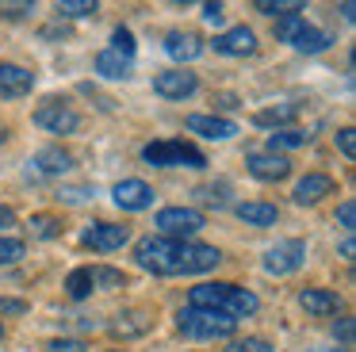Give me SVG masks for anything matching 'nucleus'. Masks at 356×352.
I'll use <instances>...</instances> for the list:
<instances>
[{"mask_svg":"<svg viewBox=\"0 0 356 352\" xmlns=\"http://www.w3.org/2000/svg\"><path fill=\"white\" fill-rule=\"evenodd\" d=\"M188 298H192V306H200V310H218L234 321L261 310V298H257L253 291L238 287V283H200V287L188 291Z\"/></svg>","mask_w":356,"mask_h":352,"instance_id":"nucleus-1","label":"nucleus"},{"mask_svg":"<svg viewBox=\"0 0 356 352\" xmlns=\"http://www.w3.org/2000/svg\"><path fill=\"white\" fill-rule=\"evenodd\" d=\"M177 329L184 337H195V341H226V337L238 333V321L226 318V314H218V310L188 306V310L177 314Z\"/></svg>","mask_w":356,"mask_h":352,"instance_id":"nucleus-2","label":"nucleus"},{"mask_svg":"<svg viewBox=\"0 0 356 352\" xmlns=\"http://www.w3.org/2000/svg\"><path fill=\"white\" fill-rule=\"evenodd\" d=\"M142 161H149L157 168H207L203 150L184 142V138H161V142L142 145Z\"/></svg>","mask_w":356,"mask_h":352,"instance_id":"nucleus-3","label":"nucleus"},{"mask_svg":"<svg viewBox=\"0 0 356 352\" xmlns=\"http://www.w3.org/2000/svg\"><path fill=\"white\" fill-rule=\"evenodd\" d=\"M134 260L154 275H180V241H172V237H142L134 245Z\"/></svg>","mask_w":356,"mask_h":352,"instance_id":"nucleus-4","label":"nucleus"},{"mask_svg":"<svg viewBox=\"0 0 356 352\" xmlns=\"http://www.w3.org/2000/svg\"><path fill=\"white\" fill-rule=\"evenodd\" d=\"M154 226L161 230V237H172V241H184V237H195L203 226H207V218H203V211H195V207H161L154 218Z\"/></svg>","mask_w":356,"mask_h":352,"instance_id":"nucleus-5","label":"nucleus"},{"mask_svg":"<svg viewBox=\"0 0 356 352\" xmlns=\"http://www.w3.org/2000/svg\"><path fill=\"white\" fill-rule=\"evenodd\" d=\"M35 127H42L47 134H77L81 111H73L65 99H47V104L35 107Z\"/></svg>","mask_w":356,"mask_h":352,"instance_id":"nucleus-6","label":"nucleus"},{"mask_svg":"<svg viewBox=\"0 0 356 352\" xmlns=\"http://www.w3.org/2000/svg\"><path fill=\"white\" fill-rule=\"evenodd\" d=\"M302 257H307V245H302L299 237L276 241L268 253H264V272L268 275H291V272H299Z\"/></svg>","mask_w":356,"mask_h":352,"instance_id":"nucleus-7","label":"nucleus"},{"mask_svg":"<svg viewBox=\"0 0 356 352\" xmlns=\"http://www.w3.org/2000/svg\"><path fill=\"white\" fill-rule=\"evenodd\" d=\"M131 241V230L119 226V222H92V226L81 234V245L92 253H115Z\"/></svg>","mask_w":356,"mask_h":352,"instance_id":"nucleus-8","label":"nucleus"},{"mask_svg":"<svg viewBox=\"0 0 356 352\" xmlns=\"http://www.w3.org/2000/svg\"><path fill=\"white\" fill-rule=\"evenodd\" d=\"M222 253L215 245H203V241H180V275H200L218 268Z\"/></svg>","mask_w":356,"mask_h":352,"instance_id":"nucleus-9","label":"nucleus"},{"mask_svg":"<svg viewBox=\"0 0 356 352\" xmlns=\"http://www.w3.org/2000/svg\"><path fill=\"white\" fill-rule=\"evenodd\" d=\"M195 88H200V77L188 73V69H169V73L154 77V92L161 99H188L195 96Z\"/></svg>","mask_w":356,"mask_h":352,"instance_id":"nucleus-10","label":"nucleus"},{"mask_svg":"<svg viewBox=\"0 0 356 352\" xmlns=\"http://www.w3.org/2000/svg\"><path fill=\"white\" fill-rule=\"evenodd\" d=\"M245 168H249V176H257V180H264V184H276V180H287V176H291V161H287L284 153H249Z\"/></svg>","mask_w":356,"mask_h":352,"instance_id":"nucleus-11","label":"nucleus"},{"mask_svg":"<svg viewBox=\"0 0 356 352\" xmlns=\"http://www.w3.org/2000/svg\"><path fill=\"white\" fill-rule=\"evenodd\" d=\"M35 88V73L16 61H0V99H19V96H31Z\"/></svg>","mask_w":356,"mask_h":352,"instance_id":"nucleus-12","label":"nucleus"},{"mask_svg":"<svg viewBox=\"0 0 356 352\" xmlns=\"http://www.w3.org/2000/svg\"><path fill=\"white\" fill-rule=\"evenodd\" d=\"M111 199H115L123 211H149L154 207V188L146 180H119L111 188Z\"/></svg>","mask_w":356,"mask_h":352,"instance_id":"nucleus-13","label":"nucleus"},{"mask_svg":"<svg viewBox=\"0 0 356 352\" xmlns=\"http://www.w3.org/2000/svg\"><path fill=\"white\" fill-rule=\"evenodd\" d=\"M253 50H257V35L245 23L215 35V54H222V58H245V54H253Z\"/></svg>","mask_w":356,"mask_h":352,"instance_id":"nucleus-14","label":"nucleus"},{"mask_svg":"<svg viewBox=\"0 0 356 352\" xmlns=\"http://www.w3.org/2000/svg\"><path fill=\"white\" fill-rule=\"evenodd\" d=\"M333 188H337V184H333V176H325V173H307L302 176L299 184H295V203L299 207H314V203H322L325 195H333Z\"/></svg>","mask_w":356,"mask_h":352,"instance_id":"nucleus-15","label":"nucleus"},{"mask_svg":"<svg viewBox=\"0 0 356 352\" xmlns=\"http://www.w3.org/2000/svg\"><path fill=\"white\" fill-rule=\"evenodd\" d=\"M299 306L310 314V318H330V314L341 310V295L330 287H302L299 291Z\"/></svg>","mask_w":356,"mask_h":352,"instance_id":"nucleus-16","label":"nucleus"},{"mask_svg":"<svg viewBox=\"0 0 356 352\" xmlns=\"http://www.w3.org/2000/svg\"><path fill=\"white\" fill-rule=\"evenodd\" d=\"M188 130L211 138V142H226V138L238 134V122L222 119V115H188Z\"/></svg>","mask_w":356,"mask_h":352,"instance_id":"nucleus-17","label":"nucleus"},{"mask_svg":"<svg viewBox=\"0 0 356 352\" xmlns=\"http://www.w3.org/2000/svg\"><path fill=\"white\" fill-rule=\"evenodd\" d=\"M165 54L172 61H195L203 54V38L192 35V31H169L165 35Z\"/></svg>","mask_w":356,"mask_h":352,"instance_id":"nucleus-18","label":"nucleus"},{"mask_svg":"<svg viewBox=\"0 0 356 352\" xmlns=\"http://www.w3.org/2000/svg\"><path fill=\"white\" fill-rule=\"evenodd\" d=\"M234 214H238L245 226H257V230L276 226V218H280L276 203H264V199H249V203H238V207H234Z\"/></svg>","mask_w":356,"mask_h":352,"instance_id":"nucleus-19","label":"nucleus"},{"mask_svg":"<svg viewBox=\"0 0 356 352\" xmlns=\"http://www.w3.org/2000/svg\"><path fill=\"white\" fill-rule=\"evenodd\" d=\"M330 31H322V27H310V23H302L299 31H295V38H291V46L295 50H302V54H322V50H330Z\"/></svg>","mask_w":356,"mask_h":352,"instance_id":"nucleus-20","label":"nucleus"},{"mask_svg":"<svg viewBox=\"0 0 356 352\" xmlns=\"http://www.w3.org/2000/svg\"><path fill=\"white\" fill-rule=\"evenodd\" d=\"M149 326H154V318H149V314H142V310H127V314H119V321H111V333L123 337V341H131V337L149 333Z\"/></svg>","mask_w":356,"mask_h":352,"instance_id":"nucleus-21","label":"nucleus"},{"mask_svg":"<svg viewBox=\"0 0 356 352\" xmlns=\"http://www.w3.org/2000/svg\"><path fill=\"white\" fill-rule=\"evenodd\" d=\"M35 168H42V173H70L73 168V157L62 150V145H42L39 153H35Z\"/></svg>","mask_w":356,"mask_h":352,"instance_id":"nucleus-22","label":"nucleus"},{"mask_svg":"<svg viewBox=\"0 0 356 352\" xmlns=\"http://www.w3.org/2000/svg\"><path fill=\"white\" fill-rule=\"evenodd\" d=\"M96 73H100L104 81H127V77H131V61L111 54V50H100L96 54Z\"/></svg>","mask_w":356,"mask_h":352,"instance_id":"nucleus-23","label":"nucleus"},{"mask_svg":"<svg viewBox=\"0 0 356 352\" xmlns=\"http://www.w3.org/2000/svg\"><path fill=\"white\" fill-rule=\"evenodd\" d=\"M295 115H299V107H295V104H276V107H264V111H257L253 122H257V127H276V130H284V122H291Z\"/></svg>","mask_w":356,"mask_h":352,"instance_id":"nucleus-24","label":"nucleus"},{"mask_svg":"<svg viewBox=\"0 0 356 352\" xmlns=\"http://www.w3.org/2000/svg\"><path fill=\"white\" fill-rule=\"evenodd\" d=\"M299 145H307V130L284 127V130H272V134H268V153H280V150H299Z\"/></svg>","mask_w":356,"mask_h":352,"instance_id":"nucleus-25","label":"nucleus"},{"mask_svg":"<svg viewBox=\"0 0 356 352\" xmlns=\"http://www.w3.org/2000/svg\"><path fill=\"white\" fill-rule=\"evenodd\" d=\"M92 272H88V268H73V272L70 275H65V295H70V298H77V303H81V298H88V295H92Z\"/></svg>","mask_w":356,"mask_h":352,"instance_id":"nucleus-26","label":"nucleus"},{"mask_svg":"<svg viewBox=\"0 0 356 352\" xmlns=\"http://www.w3.org/2000/svg\"><path fill=\"white\" fill-rule=\"evenodd\" d=\"M58 19H88V15L100 12V4L96 0H58Z\"/></svg>","mask_w":356,"mask_h":352,"instance_id":"nucleus-27","label":"nucleus"},{"mask_svg":"<svg viewBox=\"0 0 356 352\" xmlns=\"http://www.w3.org/2000/svg\"><path fill=\"white\" fill-rule=\"evenodd\" d=\"M88 272H92V287H100V291H111V287H123L127 283V275L108 264H88Z\"/></svg>","mask_w":356,"mask_h":352,"instance_id":"nucleus-28","label":"nucleus"},{"mask_svg":"<svg viewBox=\"0 0 356 352\" xmlns=\"http://www.w3.org/2000/svg\"><path fill=\"white\" fill-rule=\"evenodd\" d=\"M62 234V218L58 214H31V237L39 241H50V237Z\"/></svg>","mask_w":356,"mask_h":352,"instance_id":"nucleus-29","label":"nucleus"},{"mask_svg":"<svg viewBox=\"0 0 356 352\" xmlns=\"http://www.w3.org/2000/svg\"><path fill=\"white\" fill-rule=\"evenodd\" d=\"M257 12L272 15V19H284V15H299L302 4L299 0H257Z\"/></svg>","mask_w":356,"mask_h":352,"instance_id":"nucleus-30","label":"nucleus"},{"mask_svg":"<svg viewBox=\"0 0 356 352\" xmlns=\"http://www.w3.org/2000/svg\"><path fill=\"white\" fill-rule=\"evenodd\" d=\"M111 54H119V58L134 61V54H138V42H134V35L127 27H115L111 31Z\"/></svg>","mask_w":356,"mask_h":352,"instance_id":"nucleus-31","label":"nucleus"},{"mask_svg":"<svg viewBox=\"0 0 356 352\" xmlns=\"http://www.w3.org/2000/svg\"><path fill=\"white\" fill-rule=\"evenodd\" d=\"M27 257V245L19 237H4L0 234V264H19Z\"/></svg>","mask_w":356,"mask_h":352,"instance_id":"nucleus-32","label":"nucleus"},{"mask_svg":"<svg viewBox=\"0 0 356 352\" xmlns=\"http://www.w3.org/2000/svg\"><path fill=\"white\" fill-rule=\"evenodd\" d=\"M302 23H307L302 15H284V19H276V38H280V42H291L295 31H299Z\"/></svg>","mask_w":356,"mask_h":352,"instance_id":"nucleus-33","label":"nucleus"},{"mask_svg":"<svg viewBox=\"0 0 356 352\" xmlns=\"http://www.w3.org/2000/svg\"><path fill=\"white\" fill-rule=\"evenodd\" d=\"M333 142H337V150L345 153L348 161L356 157V130H353V127H341L337 134H333Z\"/></svg>","mask_w":356,"mask_h":352,"instance_id":"nucleus-34","label":"nucleus"},{"mask_svg":"<svg viewBox=\"0 0 356 352\" xmlns=\"http://www.w3.org/2000/svg\"><path fill=\"white\" fill-rule=\"evenodd\" d=\"M47 352H88V344L81 341V337H54V341L47 344Z\"/></svg>","mask_w":356,"mask_h":352,"instance_id":"nucleus-35","label":"nucleus"},{"mask_svg":"<svg viewBox=\"0 0 356 352\" xmlns=\"http://www.w3.org/2000/svg\"><path fill=\"white\" fill-rule=\"evenodd\" d=\"M226 352H272V344L264 337H245V341H230Z\"/></svg>","mask_w":356,"mask_h":352,"instance_id":"nucleus-36","label":"nucleus"},{"mask_svg":"<svg viewBox=\"0 0 356 352\" xmlns=\"http://www.w3.org/2000/svg\"><path fill=\"white\" fill-rule=\"evenodd\" d=\"M333 337H337V341L348 349V344H353V337H356V321L353 318H341L337 326H333Z\"/></svg>","mask_w":356,"mask_h":352,"instance_id":"nucleus-37","label":"nucleus"},{"mask_svg":"<svg viewBox=\"0 0 356 352\" xmlns=\"http://www.w3.org/2000/svg\"><path fill=\"white\" fill-rule=\"evenodd\" d=\"M35 12V4H0V19H24V15H31Z\"/></svg>","mask_w":356,"mask_h":352,"instance_id":"nucleus-38","label":"nucleus"},{"mask_svg":"<svg viewBox=\"0 0 356 352\" xmlns=\"http://www.w3.org/2000/svg\"><path fill=\"white\" fill-rule=\"evenodd\" d=\"M337 222H341L345 230L356 226V199H345V203L337 207Z\"/></svg>","mask_w":356,"mask_h":352,"instance_id":"nucleus-39","label":"nucleus"},{"mask_svg":"<svg viewBox=\"0 0 356 352\" xmlns=\"http://www.w3.org/2000/svg\"><path fill=\"white\" fill-rule=\"evenodd\" d=\"M0 314H27L24 298H0Z\"/></svg>","mask_w":356,"mask_h":352,"instance_id":"nucleus-40","label":"nucleus"},{"mask_svg":"<svg viewBox=\"0 0 356 352\" xmlns=\"http://www.w3.org/2000/svg\"><path fill=\"white\" fill-rule=\"evenodd\" d=\"M203 19H207L211 27H218V23H222V4H203Z\"/></svg>","mask_w":356,"mask_h":352,"instance_id":"nucleus-41","label":"nucleus"},{"mask_svg":"<svg viewBox=\"0 0 356 352\" xmlns=\"http://www.w3.org/2000/svg\"><path fill=\"white\" fill-rule=\"evenodd\" d=\"M8 226H16V211H12V207H4L0 203V234H4V230Z\"/></svg>","mask_w":356,"mask_h":352,"instance_id":"nucleus-42","label":"nucleus"},{"mask_svg":"<svg viewBox=\"0 0 356 352\" xmlns=\"http://www.w3.org/2000/svg\"><path fill=\"white\" fill-rule=\"evenodd\" d=\"M215 104L222 107V111H234V107H238V96H234V92H218Z\"/></svg>","mask_w":356,"mask_h":352,"instance_id":"nucleus-43","label":"nucleus"},{"mask_svg":"<svg viewBox=\"0 0 356 352\" xmlns=\"http://www.w3.org/2000/svg\"><path fill=\"white\" fill-rule=\"evenodd\" d=\"M65 35V23H50V27H42V38H58Z\"/></svg>","mask_w":356,"mask_h":352,"instance_id":"nucleus-44","label":"nucleus"},{"mask_svg":"<svg viewBox=\"0 0 356 352\" xmlns=\"http://www.w3.org/2000/svg\"><path fill=\"white\" fill-rule=\"evenodd\" d=\"M353 253H356V241H353V237H345V241H341V257L353 260Z\"/></svg>","mask_w":356,"mask_h":352,"instance_id":"nucleus-45","label":"nucleus"},{"mask_svg":"<svg viewBox=\"0 0 356 352\" xmlns=\"http://www.w3.org/2000/svg\"><path fill=\"white\" fill-rule=\"evenodd\" d=\"M314 352H353V349H314Z\"/></svg>","mask_w":356,"mask_h":352,"instance_id":"nucleus-46","label":"nucleus"},{"mask_svg":"<svg viewBox=\"0 0 356 352\" xmlns=\"http://www.w3.org/2000/svg\"><path fill=\"white\" fill-rule=\"evenodd\" d=\"M4 142H8V134H4V130H0V145H4Z\"/></svg>","mask_w":356,"mask_h":352,"instance_id":"nucleus-47","label":"nucleus"},{"mask_svg":"<svg viewBox=\"0 0 356 352\" xmlns=\"http://www.w3.org/2000/svg\"><path fill=\"white\" fill-rule=\"evenodd\" d=\"M0 341H4V326H0Z\"/></svg>","mask_w":356,"mask_h":352,"instance_id":"nucleus-48","label":"nucleus"},{"mask_svg":"<svg viewBox=\"0 0 356 352\" xmlns=\"http://www.w3.org/2000/svg\"><path fill=\"white\" fill-rule=\"evenodd\" d=\"M111 352H123V349H111Z\"/></svg>","mask_w":356,"mask_h":352,"instance_id":"nucleus-49","label":"nucleus"}]
</instances>
